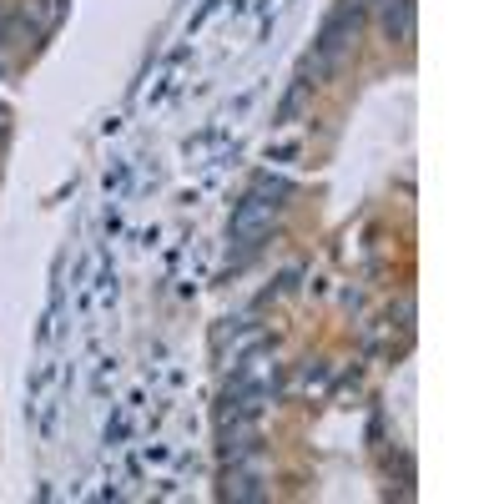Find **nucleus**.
Here are the masks:
<instances>
[{
  "label": "nucleus",
  "mask_w": 504,
  "mask_h": 504,
  "mask_svg": "<svg viewBox=\"0 0 504 504\" xmlns=\"http://www.w3.org/2000/svg\"><path fill=\"white\" fill-rule=\"evenodd\" d=\"M358 21H364V0H343L338 11L323 21V36H318V61H313V81H323L333 66L348 56L353 36H358Z\"/></svg>",
  "instance_id": "1"
},
{
  "label": "nucleus",
  "mask_w": 504,
  "mask_h": 504,
  "mask_svg": "<svg viewBox=\"0 0 504 504\" xmlns=\"http://www.w3.org/2000/svg\"><path fill=\"white\" fill-rule=\"evenodd\" d=\"M273 207H277V202L248 197V202H242V207H238V217H232V238H238V242L257 238V232H263V222H267V217H273Z\"/></svg>",
  "instance_id": "2"
},
{
  "label": "nucleus",
  "mask_w": 504,
  "mask_h": 504,
  "mask_svg": "<svg viewBox=\"0 0 504 504\" xmlns=\"http://www.w3.org/2000/svg\"><path fill=\"white\" fill-rule=\"evenodd\" d=\"M383 31H389V40H409V31H414V0H389Z\"/></svg>",
  "instance_id": "3"
},
{
  "label": "nucleus",
  "mask_w": 504,
  "mask_h": 504,
  "mask_svg": "<svg viewBox=\"0 0 504 504\" xmlns=\"http://www.w3.org/2000/svg\"><path fill=\"white\" fill-rule=\"evenodd\" d=\"M0 131H5V122H0Z\"/></svg>",
  "instance_id": "4"
}]
</instances>
